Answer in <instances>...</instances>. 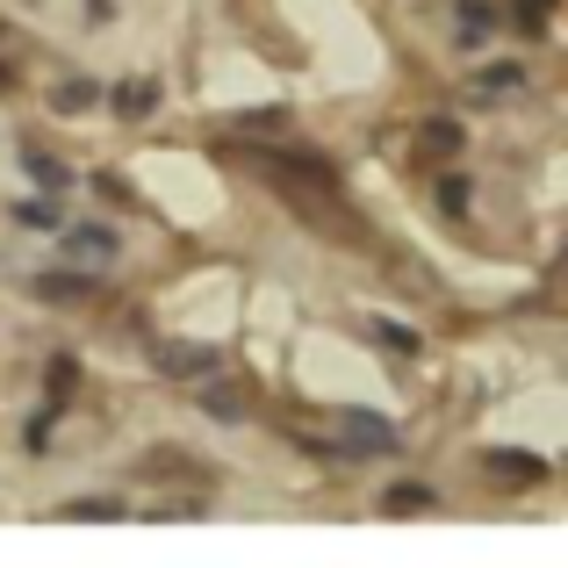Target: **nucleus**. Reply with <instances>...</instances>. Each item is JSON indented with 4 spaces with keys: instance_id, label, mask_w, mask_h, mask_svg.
I'll return each mask as SVG.
<instances>
[{
    "instance_id": "1",
    "label": "nucleus",
    "mask_w": 568,
    "mask_h": 568,
    "mask_svg": "<svg viewBox=\"0 0 568 568\" xmlns=\"http://www.w3.org/2000/svg\"><path fill=\"white\" fill-rule=\"evenodd\" d=\"M338 439L346 454H396V425L382 410H338Z\"/></svg>"
},
{
    "instance_id": "2",
    "label": "nucleus",
    "mask_w": 568,
    "mask_h": 568,
    "mask_svg": "<svg viewBox=\"0 0 568 568\" xmlns=\"http://www.w3.org/2000/svg\"><path fill=\"white\" fill-rule=\"evenodd\" d=\"M65 260L109 266V260H115V231H109V223H72V231H65Z\"/></svg>"
},
{
    "instance_id": "3",
    "label": "nucleus",
    "mask_w": 568,
    "mask_h": 568,
    "mask_svg": "<svg viewBox=\"0 0 568 568\" xmlns=\"http://www.w3.org/2000/svg\"><path fill=\"white\" fill-rule=\"evenodd\" d=\"M152 361H159V375H173V382H194V375H216V353H209V346H173V338H166V346H159Z\"/></svg>"
},
{
    "instance_id": "4",
    "label": "nucleus",
    "mask_w": 568,
    "mask_h": 568,
    "mask_svg": "<svg viewBox=\"0 0 568 568\" xmlns=\"http://www.w3.org/2000/svg\"><path fill=\"white\" fill-rule=\"evenodd\" d=\"M489 475H511V489H532V483H547V460L540 454H518V446H489Z\"/></svg>"
},
{
    "instance_id": "5",
    "label": "nucleus",
    "mask_w": 568,
    "mask_h": 568,
    "mask_svg": "<svg viewBox=\"0 0 568 568\" xmlns=\"http://www.w3.org/2000/svg\"><path fill=\"white\" fill-rule=\"evenodd\" d=\"M94 295V274H37V303H87Z\"/></svg>"
},
{
    "instance_id": "6",
    "label": "nucleus",
    "mask_w": 568,
    "mask_h": 568,
    "mask_svg": "<svg viewBox=\"0 0 568 568\" xmlns=\"http://www.w3.org/2000/svg\"><path fill=\"white\" fill-rule=\"evenodd\" d=\"M439 504V489L432 483H396V489H382V511L388 518H417V511H432Z\"/></svg>"
},
{
    "instance_id": "7",
    "label": "nucleus",
    "mask_w": 568,
    "mask_h": 568,
    "mask_svg": "<svg viewBox=\"0 0 568 568\" xmlns=\"http://www.w3.org/2000/svg\"><path fill=\"white\" fill-rule=\"evenodd\" d=\"M22 173H29L37 187H51V194L72 187V166H65V159H51V152H37V144H22Z\"/></svg>"
},
{
    "instance_id": "8",
    "label": "nucleus",
    "mask_w": 568,
    "mask_h": 568,
    "mask_svg": "<svg viewBox=\"0 0 568 568\" xmlns=\"http://www.w3.org/2000/svg\"><path fill=\"white\" fill-rule=\"evenodd\" d=\"M109 101H115V115H130V123H138V115H152V109H159V80H123Z\"/></svg>"
},
{
    "instance_id": "9",
    "label": "nucleus",
    "mask_w": 568,
    "mask_h": 568,
    "mask_svg": "<svg viewBox=\"0 0 568 568\" xmlns=\"http://www.w3.org/2000/svg\"><path fill=\"white\" fill-rule=\"evenodd\" d=\"M94 101H101L94 80H58V87H51V109H58V115H80V109H94Z\"/></svg>"
},
{
    "instance_id": "10",
    "label": "nucleus",
    "mask_w": 568,
    "mask_h": 568,
    "mask_svg": "<svg viewBox=\"0 0 568 568\" xmlns=\"http://www.w3.org/2000/svg\"><path fill=\"white\" fill-rule=\"evenodd\" d=\"M497 29V8L489 0H460V43H483Z\"/></svg>"
},
{
    "instance_id": "11",
    "label": "nucleus",
    "mask_w": 568,
    "mask_h": 568,
    "mask_svg": "<svg viewBox=\"0 0 568 568\" xmlns=\"http://www.w3.org/2000/svg\"><path fill=\"white\" fill-rule=\"evenodd\" d=\"M130 504L123 497H72V504H58V518H123Z\"/></svg>"
},
{
    "instance_id": "12",
    "label": "nucleus",
    "mask_w": 568,
    "mask_h": 568,
    "mask_svg": "<svg viewBox=\"0 0 568 568\" xmlns=\"http://www.w3.org/2000/svg\"><path fill=\"white\" fill-rule=\"evenodd\" d=\"M375 338H382V346H396V353H417V332H410V324H396V317H375Z\"/></svg>"
},
{
    "instance_id": "13",
    "label": "nucleus",
    "mask_w": 568,
    "mask_h": 568,
    "mask_svg": "<svg viewBox=\"0 0 568 568\" xmlns=\"http://www.w3.org/2000/svg\"><path fill=\"white\" fill-rule=\"evenodd\" d=\"M202 403H209V417H245V396H237V388H202Z\"/></svg>"
},
{
    "instance_id": "14",
    "label": "nucleus",
    "mask_w": 568,
    "mask_h": 568,
    "mask_svg": "<svg viewBox=\"0 0 568 568\" xmlns=\"http://www.w3.org/2000/svg\"><path fill=\"white\" fill-rule=\"evenodd\" d=\"M425 152H460V123H425Z\"/></svg>"
},
{
    "instance_id": "15",
    "label": "nucleus",
    "mask_w": 568,
    "mask_h": 568,
    "mask_svg": "<svg viewBox=\"0 0 568 568\" xmlns=\"http://www.w3.org/2000/svg\"><path fill=\"white\" fill-rule=\"evenodd\" d=\"M14 223H29V231H51V223H58V202H22V209H14Z\"/></svg>"
},
{
    "instance_id": "16",
    "label": "nucleus",
    "mask_w": 568,
    "mask_h": 568,
    "mask_svg": "<svg viewBox=\"0 0 568 568\" xmlns=\"http://www.w3.org/2000/svg\"><path fill=\"white\" fill-rule=\"evenodd\" d=\"M72 388H80V367H72V361H51V403H65Z\"/></svg>"
},
{
    "instance_id": "17",
    "label": "nucleus",
    "mask_w": 568,
    "mask_h": 568,
    "mask_svg": "<svg viewBox=\"0 0 568 568\" xmlns=\"http://www.w3.org/2000/svg\"><path fill=\"white\" fill-rule=\"evenodd\" d=\"M51 425H58V403H43V410L29 417V446H37V454H43V446H51Z\"/></svg>"
},
{
    "instance_id": "18",
    "label": "nucleus",
    "mask_w": 568,
    "mask_h": 568,
    "mask_svg": "<svg viewBox=\"0 0 568 568\" xmlns=\"http://www.w3.org/2000/svg\"><path fill=\"white\" fill-rule=\"evenodd\" d=\"M518 80H526V72H518V65H489V72H483V94H511Z\"/></svg>"
},
{
    "instance_id": "19",
    "label": "nucleus",
    "mask_w": 568,
    "mask_h": 568,
    "mask_svg": "<svg viewBox=\"0 0 568 568\" xmlns=\"http://www.w3.org/2000/svg\"><path fill=\"white\" fill-rule=\"evenodd\" d=\"M439 209H454V216L468 209V181H460V173H446V181H439Z\"/></svg>"
},
{
    "instance_id": "20",
    "label": "nucleus",
    "mask_w": 568,
    "mask_h": 568,
    "mask_svg": "<svg viewBox=\"0 0 568 568\" xmlns=\"http://www.w3.org/2000/svg\"><path fill=\"white\" fill-rule=\"evenodd\" d=\"M8 87H14V72H8V65H0V94H8Z\"/></svg>"
}]
</instances>
